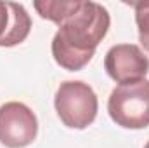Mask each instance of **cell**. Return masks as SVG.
I'll return each mask as SVG.
<instances>
[{
	"label": "cell",
	"mask_w": 149,
	"mask_h": 148,
	"mask_svg": "<svg viewBox=\"0 0 149 148\" xmlns=\"http://www.w3.org/2000/svg\"><path fill=\"white\" fill-rule=\"evenodd\" d=\"M38 120L24 103L10 101L0 106V143L9 148H24L35 141Z\"/></svg>",
	"instance_id": "277c9868"
},
{
	"label": "cell",
	"mask_w": 149,
	"mask_h": 148,
	"mask_svg": "<svg viewBox=\"0 0 149 148\" xmlns=\"http://www.w3.org/2000/svg\"><path fill=\"white\" fill-rule=\"evenodd\" d=\"M111 25L109 12L97 2L81 0L52 38V56L59 66L78 72L92 59Z\"/></svg>",
	"instance_id": "6da1fadb"
},
{
	"label": "cell",
	"mask_w": 149,
	"mask_h": 148,
	"mask_svg": "<svg viewBox=\"0 0 149 148\" xmlns=\"http://www.w3.org/2000/svg\"><path fill=\"white\" fill-rule=\"evenodd\" d=\"M81 0H37L33 7L37 9L40 18L49 19L56 25H61L76 11Z\"/></svg>",
	"instance_id": "52a82bcc"
},
{
	"label": "cell",
	"mask_w": 149,
	"mask_h": 148,
	"mask_svg": "<svg viewBox=\"0 0 149 148\" xmlns=\"http://www.w3.org/2000/svg\"><path fill=\"white\" fill-rule=\"evenodd\" d=\"M104 68L120 85L130 84L146 78L149 72V58L135 44H118L106 52Z\"/></svg>",
	"instance_id": "5b68a950"
},
{
	"label": "cell",
	"mask_w": 149,
	"mask_h": 148,
	"mask_svg": "<svg viewBox=\"0 0 149 148\" xmlns=\"http://www.w3.org/2000/svg\"><path fill=\"white\" fill-rule=\"evenodd\" d=\"M31 30V18L21 4L0 2V47L24 42Z\"/></svg>",
	"instance_id": "8992f818"
},
{
	"label": "cell",
	"mask_w": 149,
	"mask_h": 148,
	"mask_svg": "<svg viewBox=\"0 0 149 148\" xmlns=\"http://www.w3.org/2000/svg\"><path fill=\"white\" fill-rule=\"evenodd\" d=\"M54 106L66 127L85 129L95 120L99 101L88 84L81 80H66L56 91Z\"/></svg>",
	"instance_id": "3957f363"
},
{
	"label": "cell",
	"mask_w": 149,
	"mask_h": 148,
	"mask_svg": "<svg viewBox=\"0 0 149 148\" xmlns=\"http://www.w3.org/2000/svg\"><path fill=\"white\" fill-rule=\"evenodd\" d=\"M111 120L125 129H144L149 125V80L141 78L114 87L108 99Z\"/></svg>",
	"instance_id": "7a4b0ae2"
},
{
	"label": "cell",
	"mask_w": 149,
	"mask_h": 148,
	"mask_svg": "<svg viewBox=\"0 0 149 148\" xmlns=\"http://www.w3.org/2000/svg\"><path fill=\"white\" fill-rule=\"evenodd\" d=\"M135 9V23L139 30V42L149 52V2L134 4Z\"/></svg>",
	"instance_id": "ba28073f"
},
{
	"label": "cell",
	"mask_w": 149,
	"mask_h": 148,
	"mask_svg": "<svg viewBox=\"0 0 149 148\" xmlns=\"http://www.w3.org/2000/svg\"><path fill=\"white\" fill-rule=\"evenodd\" d=\"M144 148H149V141H148V143H146V147H144Z\"/></svg>",
	"instance_id": "9c48e42d"
}]
</instances>
